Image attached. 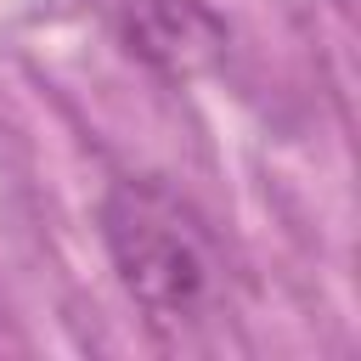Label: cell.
I'll list each match as a JSON object with an SVG mask.
<instances>
[{"label": "cell", "mask_w": 361, "mask_h": 361, "mask_svg": "<svg viewBox=\"0 0 361 361\" xmlns=\"http://www.w3.org/2000/svg\"><path fill=\"white\" fill-rule=\"evenodd\" d=\"M118 34H124L130 56H141L147 68H158L169 79H192V73L214 68L226 51L220 17L197 0H124Z\"/></svg>", "instance_id": "cell-2"}, {"label": "cell", "mask_w": 361, "mask_h": 361, "mask_svg": "<svg viewBox=\"0 0 361 361\" xmlns=\"http://www.w3.org/2000/svg\"><path fill=\"white\" fill-rule=\"evenodd\" d=\"M102 237L124 293L158 333L203 322L220 293V259L197 214L152 180H118L102 203Z\"/></svg>", "instance_id": "cell-1"}]
</instances>
